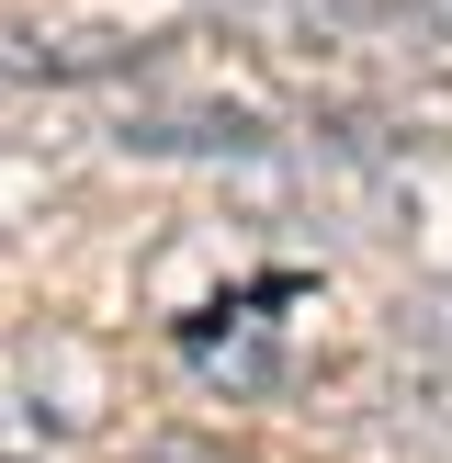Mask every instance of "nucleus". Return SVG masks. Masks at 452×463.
Returning <instances> with one entry per match:
<instances>
[{
    "label": "nucleus",
    "mask_w": 452,
    "mask_h": 463,
    "mask_svg": "<svg viewBox=\"0 0 452 463\" xmlns=\"http://www.w3.org/2000/svg\"><path fill=\"white\" fill-rule=\"evenodd\" d=\"M12 407H23V430H90L102 419V362L80 351L68 328H23L12 339Z\"/></svg>",
    "instance_id": "obj_1"
},
{
    "label": "nucleus",
    "mask_w": 452,
    "mask_h": 463,
    "mask_svg": "<svg viewBox=\"0 0 452 463\" xmlns=\"http://www.w3.org/2000/svg\"><path fill=\"white\" fill-rule=\"evenodd\" d=\"M396 362H419L429 384H452V271L419 294H396Z\"/></svg>",
    "instance_id": "obj_2"
},
{
    "label": "nucleus",
    "mask_w": 452,
    "mask_h": 463,
    "mask_svg": "<svg viewBox=\"0 0 452 463\" xmlns=\"http://www.w3.org/2000/svg\"><path fill=\"white\" fill-rule=\"evenodd\" d=\"M419 12H429V23H441V45H452V0H419Z\"/></svg>",
    "instance_id": "obj_3"
}]
</instances>
